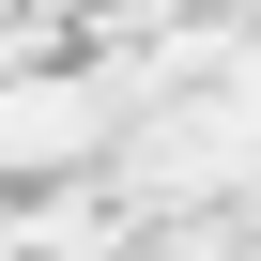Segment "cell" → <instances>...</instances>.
<instances>
[{
	"label": "cell",
	"mask_w": 261,
	"mask_h": 261,
	"mask_svg": "<svg viewBox=\"0 0 261 261\" xmlns=\"http://www.w3.org/2000/svg\"><path fill=\"white\" fill-rule=\"evenodd\" d=\"M108 123H123L108 77H77V62H16V77H0V169H77V154H108Z\"/></svg>",
	"instance_id": "obj_1"
}]
</instances>
